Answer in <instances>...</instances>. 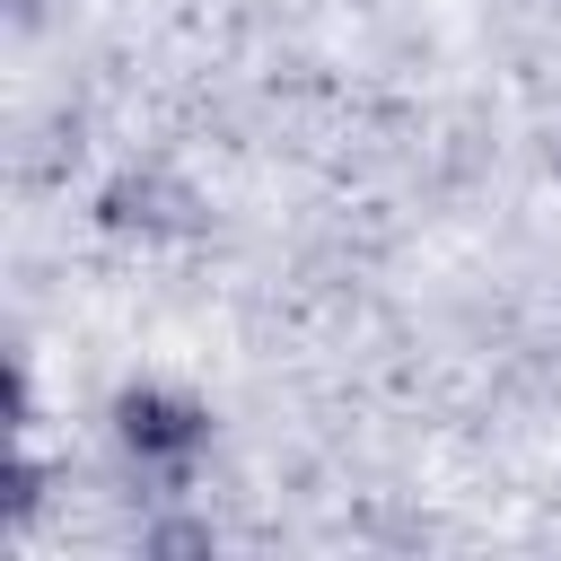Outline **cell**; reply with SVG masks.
I'll list each match as a JSON object with an SVG mask.
<instances>
[{"mask_svg":"<svg viewBox=\"0 0 561 561\" xmlns=\"http://www.w3.org/2000/svg\"><path fill=\"white\" fill-rule=\"evenodd\" d=\"M114 430H123V447H131V456H149V465H175V456H193V447L210 438V412H202V403H184V394L131 386V394L114 403Z\"/></svg>","mask_w":561,"mask_h":561,"instance_id":"obj_1","label":"cell"}]
</instances>
